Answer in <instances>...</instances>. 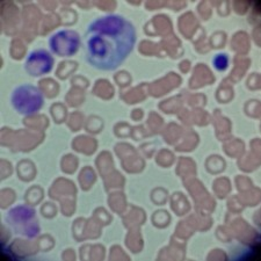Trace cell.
<instances>
[{
	"label": "cell",
	"instance_id": "1",
	"mask_svg": "<svg viewBox=\"0 0 261 261\" xmlns=\"http://www.w3.org/2000/svg\"><path fill=\"white\" fill-rule=\"evenodd\" d=\"M136 33L132 23L120 15L94 20L86 33L87 61L100 70L116 69L132 51Z\"/></svg>",
	"mask_w": 261,
	"mask_h": 261
},
{
	"label": "cell",
	"instance_id": "2",
	"mask_svg": "<svg viewBox=\"0 0 261 261\" xmlns=\"http://www.w3.org/2000/svg\"><path fill=\"white\" fill-rule=\"evenodd\" d=\"M12 103L20 114L32 115L40 111L43 105V95L39 88L23 85L16 88L12 94Z\"/></svg>",
	"mask_w": 261,
	"mask_h": 261
},
{
	"label": "cell",
	"instance_id": "3",
	"mask_svg": "<svg viewBox=\"0 0 261 261\" xmlns=\"http://www.w3.org/2000/svg\"><path fill=\"white\" fill-rule=\"evenodd\" d=\"M49 45L51 51L58 56H72L78 51L79 45H81V37L74 31L63 29L50 37Z\"/></svg>",
	"mask_w": 261,
	"mask_h": 261
},
{
	"label": "cell",
	"instance_id": "4",
	"mask_svg": "<svg viewBox=\"0 0 261 261\" xmlns=\"http://www.w3.org/2000/svg\"><path fill=\"white\" fill-rule=\"evenodd\" d=\"M54 60L47 50L40 49L35 50L29 54L26 61V71L33 75V77H39V75L48 73L53 69Z\"/></svg>",
	"mask_w": 261,
	"mask_h": 261
},
{
	"label": "cell",
	"instance_id": "5",
	"mask_svg": "<svg viewBox=\"0 0 261 261\" xmlns=\"http://www.w3.org/2000/svg\"><path fill=\"white\" fill-rule=\"evenodd\" d=\"M214 65L216 66V69L218 70H225L226 66L229 64V60L225 55H217L216 57L214 58Z\"/></svg>",
	"mask_w": 261,
	"mask_h": 261
}]
</instances>
